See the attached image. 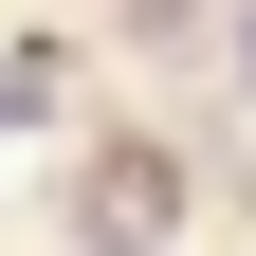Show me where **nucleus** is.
<instances>
[{"mask_svg":"<svg viewBox=\"0 0 256 256\" xmlns=\"http://www.w3.org/2000/svg\"><path fill=\"white\" fill-rule=\"evenodd\" d=\"M238 92H256V0H238Z\"/></svg>","mask_w":256,"mask_h":256,"instance_id":"obj_3","label":"nucleus"},{"mask_svg":"<svg viewBox=\"0 0 256 256\" xmlns=\"http://www.w3.org/2000/svg\"><path fill=\"white\" fill-rule=\"evenodd\" d=\"M74 220H92V256H165L183 165H165V146H92V165H74Z\"/></svg>","mask_w":256,"mask_h":256,"instance_id":"obj_1","label":"nucleus"},{"mask_svg":"<svg viewBox=\"0 0 256 256\" xmlns=\"http://www.w3.org/2000/svg\"><path fill=\"white\" fill-rule=\"evenodd\" d=\"M55 74H74L55 37H18V55H0V128H55Z\"/></svg>","mask_w":256,"mask_h":256,"instance_id":"obj_2","label":"nucleus"}]
</instances>
